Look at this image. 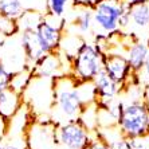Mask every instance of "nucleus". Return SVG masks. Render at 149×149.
Masks as SVG:
<instances>
[{
	"mask_svg": "<svg viewBox=\"0 0 149 149\" xmlns=\"http://www.w3.org/2000/svg\"><path fill=\"white\" fill-rule=\"evenodd\" d=\"M51 109H54L61 120L71 121L79 117L86 105L78 90V79H75L73 74H62L51 78Z\"/></svg>",
	"mask_w": 149,
	"mask_h": 149,
	"instance_id": "obj_1",
	"label": "nucleus"
},
{
	"mask_svg": "<svg viewBox=\"0 0 149 149\" xmlns=\"http://www.w3.org/2000/svg\"><path fill=\"white\" fill-rule=\"evenodd\" d=\"M130 6L120 0H100L93 7V22L97 35H111L129 26Z\"/></svg>",
	"mask_w": 149,
	"mask_h": 149,
	"instance_id": "obj_2",
	"label": "nucleus"
},
{
	"mask_svg": "<svg viewBox=\"0 0 149 149\" xmlns=\"http://www.w3.org/2000/svg\"><path fill=\"white\" fill-rule=\"evenodd\" d=\"M149 105L144 98H134L124 104L120 111L117 128L122 137L136 139L148 136Z\"/></svg>",
	"mask_w": 149,
	"mask_h": 149,
	"instance_id": "obj_3",
	"label": "nucleus"
},
{
	"mask_svg": "<svg viewBox=\"0 0 149 149\" xmlns=\"http://www.w3.org/2000/svg\"><path fill=\"white\" fill-rule=\"evenodd\" d=\"M104 59L105 54L95 43L83 42L70 61V74L78 81H93L94 77L104 70Z\"/></svg>",
	"mask_w": 149,
	"mask_h": 149,
	"instance_id": "obj_4",
	"label": "nucleus"
},
{
	"mask_svg": "<svg viewBox=\"0 0 149 149\" xmlns=\"http://www.w3.org/2000/svg\"><path fill=\"white\" fill-rule=\"evenodd\" d=\"M56 126L52 118H32L24 129L28 149H56Z\"/></svg>",
	"mask_w": 149,
	"mask_h": 149,
	"instance_id": "obj_5",
	"label": "nucleus"
},
{
	"mask_svg": "<svg viewBox=\"0 0 149 149\" xmlns=\"http://www.w3.org/2000/svg\"><path fill=\"white\" fill-rule=\"evenodd\" d=\"M91 132L77 118L56 126V149H86Z\"/></svg>",
	"mask_w": 149,
	"mask_h": 149,
	"instance_id": "obj_6",
	"label": "nucleus"
},
{
	"mask_svg": "<svg viewBox=\"0 0 149 149\" xmlns=\"http://www.w3.org/2000/svg\"><path fill=\"white\" fill-rule=\"evenodd\" d=\"M104 70L122 89L125 87L126 81L129 79V77L133 73L125 55L120 54V52H108V54H105Z\"/></svg>",
	"mask_w": 149,
	"mask_h": 149,
	"instance_id": "obj_7",
	"label": "nucleus"
},
{
	"mask_svg": "<svg viewBox=\"0 0 149 149\" xmlns=\"http://www.w3.org/2000/svg\"><path fill=\"white\" fill-rule=\"evenodd\" d=\"M95 87V102L98 106H108L116 101V97L122 90V87L116 81H113L105 70H101L93 79Z\"/></svg>",
	"mask_w": 149,
	"mask_h": 149,
	"instance_id": "obj_8",
	"label": "nucleus"
},
{
	"mask_svg": "<svg viewBox=\"0 0 149 149\" xmlns=\"http://www.w3.org/2000/svg\"><path fill=\"white\" fill-rule=\"evenodd\" d=\"M63 65H65V61H63V56L61 55L59 50L49 52L47 55H45L39 62H36L31 67L32 75H34V78L51 79L54 77L66 74L63 71Z\"/></svg>",
	"mask_w": 149,
	"mask_h": 149,
	"instance_id": "obj_9",
	"label": "nucleus"
},
{
	"mask_svg": "<svg viewBox=\"0 0 149 149\" xmlns=\"http://www.w3.org/2000/svg\"><path fill=\"white\" fill-rule=\"evenodd\" d=\"M20 43H22V49H23L24 58L28 63L27 66H30V67H32L43 56L49 54L45 50V47L42 46V42L39 40L38 34H36L35 30L20 31Z\"/></svg>",
	"mask_w": 149,
	"mask_h": 149,
	"instance_id": "obj_10",
	"label": "nucleus"
},
{
	"mask_svg": "<svg viewBox=\"0 0 149 149\" xmlns=\"http://www.w3.org/2000/svg\"><path fill=\"white\" fill-rule=\"evenodd\" d=\"M23 104H24L23 94L15 91L10 86L1 89L0 90V118H3L6 121L11 120L23 106Z\"/></svg>",
	"mask_w": 149,
	"mask_h": 149,
	"instance_id": "obj_11",
	"label": "nucleus"
},
{
	"mask_svg": "<svg viewBox=\"0 0 149 149\" xmlns=\"http://www.w3.org/2000/svg\"><path fill=\"white\" fill-rule=\"evenodd\" d=\"M148 54H149V45L145 43V42L140 40V39H134L126 46L125 58L128 61L133 73H139L141 70V67L145 63Z\"/></svg>",
	"mask_w": 149,
	"mask_h": 149,
	"instance_id": "obj_12",
	"label": "nucleus"
},
{
	"mask_svg": "<svg viewBox=\"0 0 149 149\" xmlns=\"http://www.w3.org/2000/svg\"><path fill=\"white\" fill-rule=\"evenodd\" d=\"M35 31L38 34L39 40L42 42V46L45 47V50L47 52H52L59 50V45H61V40H62V36H63L62 30L52 27L51 24H49L43 19Z\"/></svg>",
	"mask_w": 149,
	"mask_h": 149,
	"instance_id": "obj_13",
	"label": "nucleus"
},
{
	"mask_svg": "<svg viewBox=\"0 0 149 149\" xmlns=\"http://www.w3.org/2000/svg\"><path fill=\"white\" fill-rule=\"evenodd\" d=\"M75 15H74L73 24L79 35H87L94 30L93 22V7L89 6H74Z\"/></svg>",
	"mask_w": 149,
	"mask_h": 149,
	"instance_id": "obj_14",
	"label": "nucleus"
},
{
	"mask_svg": "<svg viewBox=\"0 0 149 149\" xmlns=\"http://www.w3.org/2000/svg\"><path fill=\"white\" fill-rule=\"evenodd\" d=\"M130 23L139 30H149V1L130 6L129 24Z\"/></svg>",
	"mask_w": 149,
	"mask_h": 149,
	"instance_id": "obj_15",
	"label": "nucleus"
},
{
	"mask_svg": "<svg viewBox=\"0 0 149 149\" xmlns=\"http://www.w3.org/2000/svg\"><path fill=\"white\" fill-rule=\"evenodd\" d=\"M45 17V14L34 8H24L22 15L17 17V27L20 31H30V30H36L38 26L42 23Z\"/></svg>",
	"mask_w": 149,
	"mask_h": 149,
	"instance_id": "obj_16",
	"label": "nucleus"
},
{
	"mask_svg": "<svg viewBox=\"0 0 149 149\" xmlns=\"http://www.w3.org/2000/svg\"><path fill=\"white\" fill-rule=\"evenodd\" d=\"M32 78H34V75H32V69L30 66H26V67H23V69L12 73L10 87L14 89L15 91H17V93H20L24 95L26 90L28 89L30 83H31Z\"/></svg>",
	"mask_w": 149,
	"mask_h": 149,
	"instance_id": "obj_17",
	"label": "nucleus"
},
{
	"mask_svg": "<svg viewBox=\"0 0 149 149\" xmlns=\"http://www.w3.org/2000/svg\"><path fill=\"white\" fill-rule=\"evenodd\" d=\"M24 11V6L20 0H0V15L17 20Z\"/></svg>",
	"mask_w": 149,
	"mask_h": 149,
	"instance_id": "obj_18",
	"label": "nucleus"
},
{
	"mask_svg": "<svg viewBox=\"0 0 149 149\" xmlns=\"http://www.w3.org/2000/svg\"><path fill=\"white\" fill-rule=\"evenodd\" d=\"M71 0H46V14L63 16Z\"/></svg>",
	"mask_w": 149,
	"mask_h": 149,
	"instance_id": "obj_19",
	"label": "nucleus"
},
{
	"mask_svg": "<svg viewBox=\"0 0 149 149\" xmlns=\"http://www.w3.org/2000/svg\"><path fill=\"white\" fill-rule=\"evenodd\" d=\"M15 34H19V27L15 19L0 15V35L1 36H14Z\"/></svg>",
	"mask_w": 149,
	"mask_h": 149,
	"instance_id": "obj_20",
	"label": "nucleus"
},
{
	"mask_svg": "<svg viewBox=\"0 0 149 149\" xmlns=\"http://www.w3.org/2000/svg\"><path fill=\"white\" fill-rule=\"evenodd\" d=\"M86 149H110V145H109V142L102 137V134H101L98 130H95V136L90 139Z\"/></svg>",
	"mask_w": 149,
	"mask_h": 149,
	"instance_id": "obj_21",
	"label": "nucleus"
},
{
	"mask_svg": "<svg viewBox=\"0 0 149 149\" xmlns=\"http://www.w3.org/2000/svg\"><path fill=\"white\" fill-rule=\"evenodd\" d=\"M12 73H14V71L8 70V67L4 65V62L1 61V58H0V90L10 86Z\"/></svg>",
	"mask_w": 149,
	"mask_h": 149,
	"instance_id": "obj_22",
	"label": "nucleus"
},
{
	"mask_svg": "<svg viewBox=\"0 0 149 149\" xmlns=\"http://www.w3.org/2000/svg\"><path fill=\"white\" fill-rule=\"evenodd\" d=\"M4 149H28L27 144H26V140H24V134L19 136V137H16V136L12 137L4 145Z\"/></svg>",
	"mask_w": 149,
	"mask_h": 149,
	"instance_id": "obj_23",
	"label": "nucleus"
},
{
	"mask_svg": "<svg viewBox=\"0 0 149 149\" xmlns=\"http://www.w3.org/2000/svg\"><path fill=\"white\" fill-rule=\"evenodd\" d=\"M109 145H110V149H133L129 139H125L122 136H121V139L110 140Z\"/></svg>",
	"mask_w": 149,
	"mask_h": 149,
	"instance_id": "obj_24",
	"label": "nucleus"
},
{
	"mask_svg": "<svg viewBox=\"0 0 149 149\" xmlns=\"http://www.w3.org/2000/svg\"><path fill=\"white\" fill-rule=\"evenodd\" d=\"M137 75H139V78H140V82H144L149 86V54L145 59L144 66H142L141 70L137 73Z\"/></svg>",
	"mask_w": 149,
	"mask_h": 149,
	"instance_id": "obj_25",
	"label": "nucleus"
},
{
	"mask_svg": "<svg viewBox=\"0 0 149 149\" xmlns=\"http://www.w3.org/2000/svg\"><path fill=\"white\" fill-rule=\"evenodd\" d=\"M74 6H89V7H94L100 0H71Z\"/></svg>",
	"mask_w": 149,
	"mask_h": 149,
	"instance_id": "obj_26",
	"label": "nucleus"
},
{
	"mask_svg": "<svg viewBox=\"0 0 149 149\" xmlns=\"http://www.w3.org/2000/svg\"><path fill=\"white\" fill-rule=\"evenodd\" d=\"M122 3L128 4V6H133V4H139V3H145V1H149V0H120Z\"/></svg>",
	"mask_w": 149,
	"mask_h": 149,
	"instance_id": "obj_27",
	"label": "nucleus"
},
{
	"mask_svg": "<svg viewBox=\"0 0 149 149\" xmlns=\"http://www.w3.org/2000/svg\"><path fill=\"white\" fill-rule=\"evenodd\" d=\"M148 134H149V116H148Z\"/></svg>",
	"mask_w": 149,
	"mask_h": 149,
	"instance_id": "obj_28",
	"label": "nucleus"
},
{
	"mask_svg": "<svg viewBox=\"0 0 149 149\" xmlns=\"http://www.w3.org/2000/svg\"><path fill=\"white\" fill-rule=\"evenodd\" d=\"M0 149H4V145H3V144H0Z\"/></svg>",
	"mask_w": 149,
	"mask_h": 149,
	"instance_id": "obj_29",
	"label": "nucleus"
}]
</instances>
